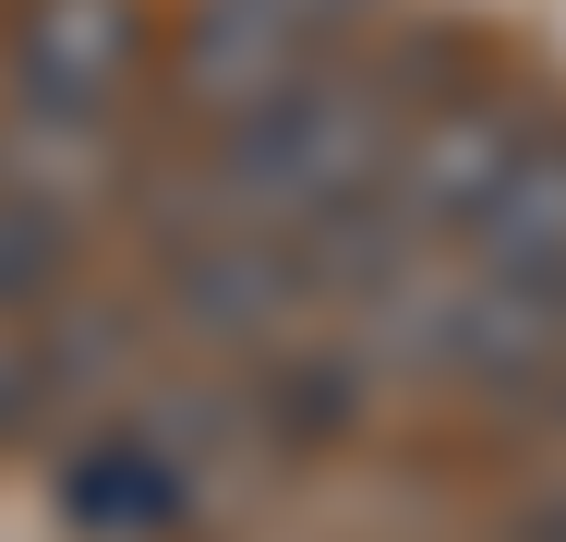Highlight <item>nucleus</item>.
Here are the masks:
<instances>
[{"label": "nucleus", "instance_id": "obj_1", "mask_svg": "<svg viewBox=\"0 0 566 542\" xmlns=\"http://www.w3.org/2000/svg\"><path fill=\"white\" fill-rule=\"evenodd\" d=\"M398 133H410V121H398L386 85L290 73L277 97H253L241 121H218V157L193 169L169 241H193V229H290V217H326V206H349V194H374V169H386Z\"/></svg>", "mask_w": 566, "mask_h": 542}, {"label": "nucleus", "instance_id": "obj_2", "mask_svg": "<svg viewBox=\"0 0 566 542\" xmlns=\"http://www.w3.org/2000/svg\"><path fill=\"white\" fill-rule=\"evenodd\" d=\"M531 157V108L518 97H458V108H422L386 169H374V206L398 217L410 241H458L470 217L494 206V181Z\"/></svg>", "mask_w": 566, "mask_h": 542}, {"label": "nucleus", "instance_id": "obj_3", "mask_svg": "<svg viewBox=\"0 0 566 542\" xmlns=\"http://www.w3.org/2000/svg\"><path fill=\"white\" fill-rule=\"evenodd\" d=\"M145 61V12L133 0H36L24 37H12V97L36 133H97L109 97Z\"/></svg>", "mask_w": 566, "mask_h": 542}, {"label": "nucleus", "instance_id": "obj_4", "mask_svg": "<svg viewBox=\"0 0 566 542\" xmlns=\"http://www.w3.org/2000/svg\"><path fill=\"white\" fill-rule=\"evenodd\" d=\"M302 302H314V278H302L290 229H193V241H169V314L206 350H265Z\"/></svg>", "mask_w": 566, "mask_h": 542}, {"label": "nucleus", "instance_id": "obj_5", "mask_svg": "<svg viewBox=\"0 0 566 542\" xmlns=\"http://www.w3.org/2000/svg\"><path fill=\"white\" fill-rule=\"evenodd\" d=\"M314 37L326 24H302L290 0H206L193 37H181V97L206 121H241L253 97H277L290 73H314Z\"/></svg>", "mask_w": 566, "mask_h": 542}, {"label": "nucleus", "instance_id": "obj_6", "mask_svg": "<svg viewBox=\"0 0 566 542\" xmlns=\"http://www.w3.org/2000/svg\"><path fill=\"white\" fill-rule=\"evenodd\" d=\"M470 241V278H518V290H566V133L543 145L531 133V157L494 181V206L458 229Z\"/></svg>", "mask_w": 566, "mask_h": 542}, {"label": "nucleus", "instance_id": "obj_7", "mask_svg": "<svg viewBox=\"0 0 566 542\" xmlns=\"http://www.w3.org/2000/svg\"><path fill=\"white\" fill-rule=\"evenodd\" d=\"M61 507H73L85 542H157L181 519V470L157 458V434H109V446H85L61 470Z\"/></svg>", "mask_w": 566, "mask_h": 542}, {"label": "nucleus", "instance_id": "obj_8", "mask_svg": "<svg viewBox=\"0 0 566 542\" xmlns=\"http://www.w3.org/2000/svg\"><path fill=\"white\" fill-rule=\"evenodd\" d=\"M73 194H36V181H0V314H24V302H49L61 290V265H73Z\"/></svg>", "mask_w": 566, "mask_h": 542}, {"label": "nucleus", "instance_id": "obj_9", "mask_svg": "<svg viewBox=\"0 0 566 542\" xmlns=\"http://www.w3.org/2000/svg\"><path fill=\"white\" fill-rule=\"evenodd\" d=\"M349 410H361V362H302V374H277V398H265L277 446H326Z\"/></svg>", "mask_w": 566, "mask_h": 542}, {"label": "nucleus", "instance_id": "obj_10", "mask_svg": "<svg viewBox=\"0 0 566 542\" xmlns=\"http://www.w3.org/2000/svg\"><path fill=\"white\" fill-rule=\"evenodd\" d=\"M36 386H49V374H36V350H0V434L36 410Z\"/></svg>", "mask_w": 566, "mask_h": 542}, {"label": "nucleus", "instance_id": "obj_11", "mask_svg": "<svg viewBox=\"0 0 566 542\" xmlns=\"http://www.w3.org/2000/svg\"><path fill=\"white\" fill-rule=\"evenodd\" d=\"M518 542H566V494H555V507H531V519H518Z\"/></svg>", "mask_w": 566, "mask_h": 542}, {"label": "nucleus", "instance_id": "obj_12", "mask_svg": "<svg viewBox=\"0 0 566 542\" xmlns=\"http://www.w3.org/2000/svg\"><path fill=\"white\" fill-rule=\"evenodd\" d=\"M290 12H302V24H338V12H361V0H290Z\"/></svg>", "mask_w": 566, "mask_h": 542}]
</instances>
